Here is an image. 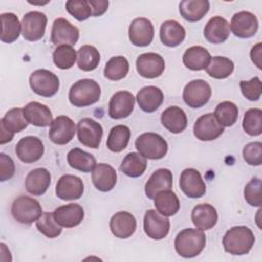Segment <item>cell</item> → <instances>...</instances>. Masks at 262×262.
<instances>
[{
  "label": "cell",
  "mask_w": 262,
  "mask_h": 262,
  "mask_svg": "<svg viewBox=\"0 0 262 262\" xmlns=\"http://www.w3.org/2000/svg\"><path fill=\"white\" fill-rule=\"evenodd\" d=\"M213 115L222 127H230L238 118V108L231 101H222L217 104Z\"/></svg>",
  "instance_id": "obj_43"
},
{
  "label": "cell",
  "mask_w": 262,
  "mask_h": 262,
  "mask_svg": "<svg viewBox=\"0 0 262 262\" xmlns=\"http://www.w3.org/2000/svg\"><path fill=\"white\" fill-rule=\"evenodd\" d=\"M218 220L216 209L210 204L196 205L191 212V221L194 226L202 230L213 228Z\"/></svg>",
  "instance_id": "obj_30"
},
{
  "label": "cell",
  "mask_w": 262,
  "mask_h": 262,
  "mask_svg": "<svg viewBox=\"0 0 262 262\" xmlns=\"http://www.w3.org/2000/svg\"><path fill=\"white\" fill-rule=\"evenodd\" d=\"M210 3L207 0H184L179 3L180 15L187 21L201 20L209 11Z\"/></svg>",
  "instance_id": "obj_32"
},
{
  "label": "cell",
  "mask_w": 262,
  "mask_h": 262,
  "mask_svg": "<svg viewBox=\"0 0 262 262\" xmlns=\"http://www.w3.org/2000/svg\"><path fill=\"white\" fill-rule=\"evenodd\" d=\"M251 58H252V61L257 66V68L261 69V43L256 44L252 48Z\"/></svg>",
  "instance_id": "obj_53"
},
{
  "label": "cell",
  "mask_w": 262,
  "mask_h": 262,
  "mask_svg": "<svg viewBox=\"0 0 262 262\" xmlns=\"http://www.w3.org/2000/svg\"><path fill=\"white\" fill-rule=\"evenodd\" d=\"M147 167V162L139 152H130L122 161L120 170L127 176L136 178L141 176Z\"/></svg>",
  "instance_id": "obj_37"
},
{
  "label": "cell",
  "mask_w": 262,
  "mask_h": 262,
  "mask_svg": "<svg viewBox=\"0 0 262 262\" xmlns=\"http://www.w3.org/2000/svg\"><path fill=\"white\" fill-rule=\"evenodd\" d=\"M130 136L131 132L127 126L117 125L113 127L108 133L106 146L113 152H120L127 147Z\"/></svg>",
  "instance_id": "obj_38"
},
{
  "label": "cell",
  "mask_w": 262,
  "mask_h": 262,
  "mask_svg": "<svg viewBox=\"0 0 262 262\" xmlns=\"http://www.w3.org/2000/svg\"><path fill=\"white\" fill-rule=\"evenodd\" d=\"M11 214L17 222L30 225L37 221L43 212L40 203L36 199L19 195L12 203Z\"/></svg>",
  "instance_id": "obj_5"
},
{
  "label": "cell",
  "mask_w": 262,
  "mask_h": 262,
  "mask_svg": "<svg viewBox=\"0 0 262 262\" xmlns=\"http://www.w3.org/2000/svg\"><path fill=\"white\" fill-rule=\"evenodd\" d=\"M129 72V62L124 56H114L105 64L103 74L111 81H119L127 76Z\"/></svg>",
  "instance_id": "obj_41"
},
{
  "label": "cell",
  "mask_w": 262,
  "mask_h": 262,
  "mask_svg": "<svg viewBox=\"0 0 262 262\" xmlns=\"http://www.w3.org/2000/svg\"><path fill=\"white\" fill-rule=\"evenodd\" d=\"M24 116L29 124L37 127H47L52 123V114L48 106L38 101L29 102L24 108Z\"/></svg>",
  "instance_id": "obj_27"
},
{
  "label": "cell",
  "mask_w": 262,
  "mask_h": 262,
  "mask_svg": "<svg viewBox=\"0 0 262 262\" xmlns=\"http://www.w3.org/2000/svg\"><path fill=\"white\" fill-rule=\"evenodd\" d=\"M135 147L142 157L149 160L163 159L168 151L167 141L160 134L152 132L139 135L135 140Z\"/></svg>",
  "instance_id": "obj_4"
},
{
  "label": "cell",
  "mask_w": 262,
  "mask_h": 262,
  "mask_svg": "<svg viewBox=\"0 0 262 262\" xmlns=\"http://www.w3.org/2000/svg\"><path fill=\"white\" fill-rule=\"evenodd\" d=\"M175 250L183 258H192L201 254L206 246V235L202 229L185 228L175 237Z\"/></svg>",
  "instance_id": "obj_2"
},
{
  "label": "cell",
  "mask_w": 262,
  "mask_h": 262,
  "mask_svg": "<svg viewBox=\"0 0 262 262\" xmlns=\"http://www.w3.org/2000/svg\"><path fill=\"white\" fill-rule=\"evenodd\" d=\"M136 70L141 77L155 79L163 74L165 70V60L158 53H143L136 59Z\"/></svg>",
  "instance_id": "obj_17"
},
{
  "label": "cell",
  "mask_w": 262,
  "mask_h": 262,
  "mask_svg": "<svg viewBox=\"0 0 262 262\" xmlns=\"http://www.w3.org/2000/svg\"><path fill=\"white\" fill-rule=\"evenodd\" d=\"M28 124L29 123L24 116V110L19 107L9 110L0 120V125L13 134L26 129Z\"/></svg>",
  "instance_id": "obj_42"
},
{
  "label": "cell",
  "mask_w": 262,
  "mask_h": 262,
  "mask_svg": "<svg viewBox=\"0 0 262 262\" xmlns=\"http://www.w3.org/2000/svg\"><path fill=\"white\" fill-rule=\"evenodd\" d=\"M154 203L157 211L166 217L175 215L180 208L178 196L171 189L160 191L155 196Z\"/></svg>",
  "instance_id": "obj_34"
},
{
  "label": "cell",
  "mask_w": 262,
  "mask_h": 262,
  "mask_svg": "<svg viewBox=\"0 0 262 262\" xmlns=\"http://www.w3.org/2000/svg\"><path fill=\"white\" fill-rule=\"evenodd\" d=\"M84 192V183L78 176L66 174L62 175L56 183L55 193L57 198L63 201L78 200Z\"/></svg>",
  "instance_id": "obj_19"
},
{
  "label": "cell",
  "mask_w": 262,
  "mask_h": 262,
  "mask_svg": "<svg viewBox=\"0 0 262 262\" xmlns=\"http://www.w3.org/2000/svg\"><path fill=\"white\" fill-rule=\"evenodd\" d=\"M243 158L251 166H260L262 163V143L255 141L246 144L243 149Z\"/></svg>",
  "instance_id": "obj_50"
},
{
  "label": "cell",
  "mask_w": 262,
  "mask_h": 262,
  "mask_svg": "<svg viewBox=\"0 0 262 262\" xmlns=\"http://www.w3.org/2000/svg\"><path fill=\"white\" fill-rule=\"evenodd\" d=\"M88 2L91 6L93 16H100L107 10V7H108L107 0H89Z\"/></svg>",
  "instance_id": "obj_52"
},
{
  "label": "cell",
  "mask_w": 262,
  "mask_h": 262,
  "mask_svg": "<svg viewBox=\"0 0 262 262\" xmlns=\"http://www.w3.org/2000/svg\"><path fill=\"white\" fill-rule=\"evenodd\" d=\"M91 179L94 186L103 192L112 190L117 183L116 170L108 164L100 163L91 171Z\"/></svg>",
  "instance_id": "obj_24"
},
{
  "label": "cell",
  "mask_w": 262,
  "mask_h": 262,
  "mask_svg": "<svg viewBox=\"0 0 262 262\" xmlns=\"http://www.w3.org/2000/svg\"><path fill=\"white\" fill-rule=\"evenodd\" d=\"M179 186L183 193L191 199L202 198L206 193V184L202 175L193 168H187L181 172Z\"/></svg>",
  "instance_id": "obj_11"
},
{
  "label": "cell",
  "mask_w": 262,
  "mask_h": 262,
  "mask_svg": "<svg viewBox=\"0 0 262 262\" xmlns=\"http://www.w3.org/2000/svg\"><path fill=\"white\" fill-rule=\"evenodd\" d=\"M230 30L238 38H251L253 37L259 27L256 15L250 11H239L231 17Z\"/></svg>",
  "instance_id": "obj_18"
},
{
  "label": "cell",
  "mask_w": 262,
  "mask_h": 262,
  "mask_svg": "<svg viewBox=\"0 0 262 262\" xmlns=\"http://www.w3.org/2000/svg\"><path fill=\"white\" fill-rule=\"evenodd\" d=\"M36 226L38 230L48 238L57 237L62 230L51 212H44L36 221Z\"/></svg>",
  "instance_id": "obj_45"
},
{
  "label": "cell",
  "mask_w": 262,
  "mask_h": 262,
  "mask_svg": "<svg viewBox=\"0 0 262 262\" xmlns=\"http://www.w3.org/2000/svg\"><path fill=\"white\" fill-rule=\"evenodd\" d=\"M255 236L247 226L231 227L223 236L222 244L225 252L231 255H246L253 248Z\"/></svg>",
  "instance_id": "obj_1"
},
{
  "label": "cell",
  "mask_w": 262,
  "mask_h": 262,
  "mask_svg": "<svg viewBox=\"0 0 262 262\" xmlns=\"http://www.w3.org/2000/svg\"><path fill=\"white\" fill-rule=\"evenodd\" d=\"M212 89L208 82L202 79H196L188 82L182 93L184 102L192 108L204 106L211 98Z\"/></svg>",
  "instance_id": "obj_7"
},
{
  "label": "cell",
  "mask_w": 262,
  "mask_h": 262,
  "mask_svg": "<svg viewBox=\"0 0 262 262\" xmlns=\"http://www.w3.org/2000/svg\"><path fill=\"white\" fill-rule=\"evenodd\" d=\"M261 179L258 177L252 178L245 186L244 195L246 202L253 207H261L262 196H261Z\"/></svg>",
  "instance_id": "obj_48"
},
{
  "label": "cell",
  "mask_w": 262,
  "mask_h": 262,
  "mask_svg": "<svg viewBox=\"0 0 262 262\" xmlns=\"http://www.w3.org/2000/svg\"><path fill=\"white\" fill-rule=\"evenodd\" d=\"M15 154L24 163H35L42 158L44 144L42 140L36 136H26L16 143Z\"/></svg>",
  "instance_id": "obj_13"
},
{
  "label": "cell",
  "mask_w": 262,
  "mask_h": 262,
  "mask_svg": "<svg viewBox=\"0 0 262 262\" xmlns=\"http://www.w3.org/2000/svg\"><path fill=\"white\" fill-rule=\"evenodd\" d=\"M145 234L152 239H163L170 230V220L156 210H147L143 219Z\"/></svg>",
  "instance_id": "obj_10"
},
{
  "label": "cell",
  "mask_w": 262,
  "mask_h": 262,
  "mask_svg": "<svg viewBox=\"0 0 262 262\" xmlns=\"http://www.w3.org/2000/svg\"><path fill=\"white\" fill-rule=\"evenodd\" d=\"M100 61L99 51L92 45H83L77 52V62L80 70L90 72L97 68Z\"/></svg>",
  "instance_id": "obj_39"
},
{
  "label": "cell",
  "mask_w": 262,
  "mask_h": 262,
  "mask_svg": "<svg viewBox=\"0 0 262 262\" xmlns=\"http://www.w3.org/2000/svg\"><path fill=\"white\" fill-rule=\"evenodd\" d=\"M76 126L74 121L67 116L56 117L49 129V139L58 145H63L69 143L75 136Z\"/></svg>",
  "instance_id": "obj_12"
},
{
  "label": "cell",
  "mask_w": 262,
  "mask_h": 262,
  "mask_svg": "<svg viewBox=\"0 0 262 262\" xmlns=\"http://www.w3.org/2000/svg\"><path fill=\"white\" fill-rule=\"evenodd\" d=\"M161 123L171 133L178 134L185 130L187 126V117L181 107L173 105L167 107L162 113Z\"/></svg>",
  "instance_id": "obj_28"
},
{
  "label": "cell",
  "mask_w": 262,
  "mask_h": 262,
  "mask_svg": "<svg viewBox=\"0 0 262 262\" xmlns=\"http://www.w3.org/2000/svg\"><path fill=\"white\" fill-rule=\"evenodd\" d=\"M79 39V30L68 19L59 17L53 21L51 42L54 45H75Z\"/></svg>",
  "instance_id": "obj_14"
},
{
  "label": "cell",
  "mask_w": 262,
  "mask_h": 262,
  "mask_svg": "<svg viewBox=\"0 0 262 262\" xmlns=\"http://www.w3.org/2000/svg\"><path fill=\"white\" fill-rule=\"evenodd\" d=\"M234 70L233 61L224 56L211 57L206 68L207 74L214 79H225L229 77Z\"/></svg>",
  "instance_id": "obj_40"
},
{
  "label": "cell",
  "mask_w": 262,
  "mask_h": 262,
  "mask_svg": "<svg viewBox=\"0 0 262 262\" xmlns=\"http://www.w3.org/2000/svg\"><path fill=\"white\" fill-rule=\"evenodd\" d=\"M160 38L165 46L176 47L184 40L185 30L178 21L169 19L161 25Z\"/></svg>",
  "instance_id": "obj_31"
},
{
  "label": "cell",
  "mask_w": 262,
  "mask_h": 262,
  "mask_svg": "<svg viewBox=\"0 0 262 262\" xmlns=\"http://www.w3.org/2000/svg\"><path fill=\"white\" fill-rule=\"evenodd\" d=\"M77 134L79 141L90 148H98L103 130L99 123L90 118H83L78 122Z\"/></svg>",
  "instance_id": "obj_9"
},
{
  "label": "cell",
  "mask_w": 262,
  "mask_h": 262,
  "mask_svg": "<svg viewBox=\"0 0 262 262\" xmlns=\"http://www.w3.org/2000/svg\"><path fill=\"white\" fill-rule=\"evenodd\" d=\"M15 172V165L13 160L1 152L0 154V180L1 181H6L10 179Z\"/></svg>",
  "instance_id": "obj_51"
},
{
  "label": "cell",
  "mask_w": 262,
  "mask_h": 262,
  "mask_svg": "<svg viewBox=\"0 0 262 262\" xmlns=\"http://www.w3.org/2000/svg\"><path fill=\"white\" fill-rule=\"evenodd\" d=\"M139 107L145 113L157 111L164 100L163 91L156 86H145L141 88L136 95Z\"/></svg>",
  "instance_id": "obj_29"
},
{
  "label": "cell",
  "mask_w": 262,
  "mask_h": 262,
  "mask_svg": "<svg viewBox=\"0 0 262 262\" xmlns=\"http://www.w3.org/2000/svg\"><path fill=\"white\" fill-rule=\"evenodd\" d=\"M67 161L72 168L84 173L91 172L96 166V160L93 155L78 147L73 148L68 152Z\"/></svg>",
  "instance_id": "obj_36"
},
{
  "label": "cell",
  "mask_w": 262,
  "mask_h": 262,
  "mask_svg": "<svg viewBox=\"0 0 262 262\" xmlns=\"http://www.w3.org/2000/svg\"><path fill=\"white\" fill-rule=\"evenodd\" d=\"M53 215L61 227L72 228L82 222L84 219V210L79 204H68L56 208Z\"/></svg>",
  "instance_id": "obj_23"
},
{
  "label": "cell",
  "mask_w": 262,
  "mask_h": 262,
  "mask_svg": "<svg viewBox=\"0 0 262 262\" xmlns=\"http://www.w3.org/2000/svg\"><path fill=\"white\" fill-rule=\"evenodd\" d=\"M1 18V41L3 43H13L19 37L21 24L14 13L6 12L0 15Z\"/></svg>",
  "instance_id": "obj_35"
},
{
  "label": "cell",
  "mask_w": 262,
  "mask_h": 262,
  "mask_svg": "<svg viewBox=\"0 0 262 262\" xmlns=\"http://www.w3.org/2000/svg\"><path fill=\"white\" fill-rule=\"evenodd\" d=\"M52 58L58 69L69 70L74 66L77 59V52L70 45H59L53 51Z\"/></svg>",
  "instance_id": "obj_44"
},
{
  "label": "cell",
  "mask_w": 262,
  "mask_h": 262,
  "mask_svg": "<svg viewBox=\"0 0 262 262\" xmlns=\"http://www.w3.org/2000/svg\"><path fill=\"white\" fill-rule=\"evenodd\" d=\"M100 94V86L96 81L82 79L72 85L69 91V100L74 106L85 107L97 102Z\"/></svg>",
  "instance_id": "obj_3"
},
{
  "label": "cell",
  "mask_w": 262,
  "mask_h": 262,
  "mask_svg": "<svg viewBox=\"0 0 262 262\" xmlns=\"http://www.w3.org/2000/svg\"><path fill=\"white\" fill-rule=\"evenodd\" d=\"M229 34V23L221 16H214L210 18L204 29V36L206 40L213 44L223 43L228 39Z\"/></svg>",
  "instance_id": "obj_25"
},
{
  "label": "cell",
  "mask_w": 262,
  "mask_h": 262,
  "mask_svg": "<svg viewBox=\"0 0 262 262\" xmlns=\"http://www.w3.org/2000/svg\"><path fill=\"white\" fill-rule=\"evenodd\" d=\"M110 228L116 237L128 238L136 230V219L129 212H118L112 216L110 220Z\"/></svg>",
  "instance_id": "obj_21"
},
{
  "label": "cell",
  "mask_w": 262,
  "mask_h": 262,
  "mask_svg": "<svg viewBox=\"0 0 262 262\" xmlns=\"http://www.w3.org/2000/svg\"><path fill=\"white\" fill-rule=\"evenodd\" d=\"M224 131L212 113L201 116L193 125L194 136L202 141H211L218 138Z\"/></svg>",
  "instance_id": "obj_16"
},
{
  "label": "cell",
  "mask_w": 262,
  "mask_h": 262,
  "mask_svg": "<svg viewBox=\"0 0 262 262\" xmlns=\"http://www.w3.org/2000/svg\"><path fill=\"white\" fill-rule=\"evenodd\" d=\"M173 184V175L169 169L161 168L156 170L147 182L145 183V194L148 199L154 200L155 196L163 190L171 189Z\"/></svg>",
  "instance_id": "obj_22"
},
{
  "label": "cell",
  "mask_w": 262,
  "mask_h": 262,
  "mask_svg": "<svg viewBox=\"0 0 262 262\" xmlns=\"http://www.w3.org/2000/svg\"><path fill=\"white\" fill-rule=\"evenodd\" d=\"M129 40L138 47L148 46L155 35V30L151 21L145 17H138L131 21L129 26Z\"/></svg>",
  "instance_id": "obj_15"
},
{
  "label": "cell",
  "mask_w": 262,
  "mask_h": 262,
  "mask_svg": "<svg viewBox=\"0 0 262 262\" xmlns=\"http://www.w3.org/2000/svg\"><path fill=\"white\" fill-rule=\"evenodd\" d=\"M241 91L243 95L251 101H256L261 97L262 87L259 77H254L250 81H241Z\"/></svg>",
  "instance_id": "obj_49"
},
{
  "label": "cell",
  "mask_w": 262,
  "mask_h": 262,
  "mask_svg": "<svg viewBox=\"0 0 262 262\" xmlns=\"http://www.w3.org/2000/svg\"><path fill=\"white\" fill-rule=\"evenodd\" d=\"M47 25V16L40 11L26 13L21 20V34L27 41H38L43 38Z\"/></svg>",
  "instance_id": "obj_8"
},
{
  "label": "cell",
  "mask_w": 262,
  "mask_h": 262,
  "mask_svg": "<svg viewBox=\"0 0 262 262\" xmlns=\"http://www.w3.org/2000/svg\"><path fill=\"white\" fill-rule=\"evenodd\" d=\"M51 182L50 172L45 168H36L26 177V189L33 195H42L46 192Z\"/></svg>",
  "instance_id": "obj_26"
},
{
  "label": "cell",
  "mask_w": 262,
  "mask_h": 262,
  "mask_svg": "<svg viewBox=\"0 0 262 262\" xmlns=\"http://www.w3.org/2000/svg\"><path fill=\"white\" fill-rule=\"evenodd\" d=\"M211 59L210 52L202 46H191L182 56L183 64L191 71H201L207 68Z\"/></svg>",
  "instance_id": "obj_33"
},
{
  "label": "cell",
  "mask_w": 262,
  "mask_h": 262,
  "mask_svg": "<svg viewBox=\"0 0 262 262\" xmlns=\"http://www.w3.org/2000/svg\"><path fill=\"white\" fill-rule=\"evenodd\" d=\"M135 97L129 91H118L110 99L108 115L112 119H124L131 115L134 108Z\"/></svg>",
  "instance_id": "obj_20"
},
{
  "label": "cell",
  "mask_w": 262,
  "mask_h": 262,
  "mask_svg": "<svg viewBox=\"0 0 262 262\" xmlns=\"http://www.w3.org/2000/svg\"><path fill=\"white\" fill-rule=\"evenodd\" d=\"M67 11L77 20L83 21L92 15V9L86 0H69L66 2Z\"/></svg>",
  "instance_id": "obj_47"
},
{
  "label": "cell",
  "mask_w": 262,
  "mask_h": 262,
  "mask_svg": "<svg viewBox=\"0 0 262 262\" xmlns=\"http://www.w3.org/2000/svg\"><path fill=\"white\" fill-rule=\"evenodd\" d=\"M29 83L33 92L43 97H51L59 89L58 77L45 69L34 71L30 76Z\"/></svg>",
  "instance_id": "obj_6"
},
{
  "label": "cell",
  "mask_w": 262,
  "mask_h": 262,
  "mask_svg": "<svg viewBox=\"0 0 262 262\" xmlns=\"http://www.w3.org/2000/svg\"><path fill=\"white\" fill-rule=\"evenodd\" d=\"M243 129L251 136H258L262 133V111L260 108H250L246 112Z\"/></svg>",
  "instance_id": "obj_46"
}]
</instances>
